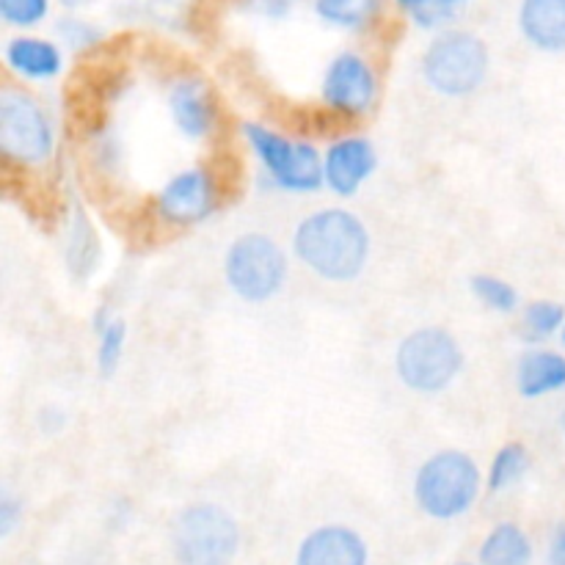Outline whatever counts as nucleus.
Masks as SVG:
<instances>
[{
    "label": "nucleus",
    "mask_w": 565,
    "mask_h": 565,
    "mask_svg": "<svg viewBox=\"0 0 565 565\" xmlns=\"http://www.w3.org/2000/svg\"><path fill=\"white\" fill-rule=\"evenodd\" d=\"M373 237L367 224L345 207H323L298 221L292 232V254L318 279L348 285L359 279L370 263Z\"/></svg>",
    "instance_id": "obj_1"
},
{
    "label": "nucleus",
    "mask_w": 565,
    "mask_h": 565,
    "mask_svg": "<svg viewBox=\"0 0 565 565\" xmlns=\"http://www.w3.org/2000/svg\"><path fill=\"white\" fill-rule=\"evenodd\" d=\"M483 489L478 461L463 450H439L419 463L414 475V502L425 516L452 522L472 511Z\"/></svg>",
    "instance_id": "obj_2"
},
{
    "label": "nucleus",
    "mask_w": 565,
    "mask_h": 565,
    "mask_svg": "<svg viewBox=\"0 0 565 565\" xmlns=\"http://www.w3.org/2000/svg\"><path fill=\"white\" fill-rule=\"evenodd\" d=\"M463 348L456 334L441 326L414 329L397 342L395 373L408 392L441 395L463 373Z\"/></svg>",
    "instance_id": "obj_3"
},
{
    "label": "nucleus",
    "mask_w": 565,
    "mask_h": 565,
    "mask_svg": "<svg viewBox=\"0 0 565 565\" xmlns=\"http://www.w3.org/2000/svg\"><path fill=\"white\" fill-rule=\"evenodd\" d=\"M290 274L287 252L263 232L235 237L224 254V281L243 303H268L285 287Z\"/></svg>",
    "instance_id": "obj_4"
},
{
    "label": "nucleus",
    "mask_w": 565,
    "mask_h": 565,
    "mask_svg": "<svg viewBox=\"0 0 565 565\" xmlns=\"http://www.w3.org/2000/svg\"><path fill=\"white\" fill-rule=\"evenodd\" d=\"M491 55L480 36L469 31H441L425 47L423 81L441 97L461 99L478 92L489 77Z\"/></svg>",
    "instance_id": "obj_5"
},
{
    "label": "nucleus",
    "mask_w": 565,
    "mask_h": 565,
    "mask_svg": "<svg viewBox=\"0 0 565 565\" xmlns=\"http://www.w3.org/2000/svg\"><path fill=\"white\" fill-rule=\"evenodd\" d=\"M241 550V527L213 502H196L177 513L171 552L177 565H232Z\"/></svg>",
    "instance_id": "obj_6"
},
{
    "label": "nucleus",
    "mask_w": 565,
    "mask_h": 565,
    "mask_svg": "<svg viewBox=\"0 0 565 565\" xmlns=\"http://www.w3.org/2000/svg\"><path fill=\"white\" fill-rule=\"evenodd\" d=\"M243 136L279 191L315 193L326 188L323 154L312 143L292 141L263 125H243Z\"/></svg>",
    "instance_id": "obj_7"
},
{
    "label": "nucleus",
    "mask_w": 565,
    "mask_h": 565,
    "mask_svg": "<svg viewBox=\"0 0 565 565\" xmlns=\"http://www.w3.org/2000/svg\"><path fill=\"white\" fill-rule=\"evenodd\" d=\"M0 152L20 166H44L55 152V130L36 97L20 88L0 92Z\"/></svg>",
    "instance_id": "obj_8"
},
{
    "label": "nucleus",
    "mask_w": 565,
    "mask_h": 565,
    "mask_svg": "<svg viewBox=\"0 0 565 565\" xmlns=\"http://www.w3.org/2000/svg\"><path fill=\"white\" fill-rule=\"evenodd\" d=\"M320 97L329 110L340 116H356L367 114L379 97V77L370 66L367 58H362L353 50L334 55L323 72V83H320Z\"/></svg>",
    "instance_id": "obj_9"
},
{
    "label": "nucleus",
    "mask_w": 565,
    "mask_h": 565,
    "mask_svg": "<svg viewBox=\"0 0 565 565\" xmlns=\"http://www.w3.org/2000/svg\"><path fill=\"white\" fill-rule=\"evenodd\" d=\"M215 204H218V185H215L213 171L202 169V166L177 171L154 199L158 215L171 226L199 224L213 213Z\"/></svg>",
    "instance_id": "obj_10"
},
{
    "label": "nucleus",
    "mask_w": 565,
    "mask_h": 565,
    "mask_svg": "<svg viewBox=\"0 0 565 565\" xmlns=\"http://www.w3.org/2000/svg\"><path fill=\"white\" fill-rule=\"evenodd\" d=\"M379 169L375 147L362 136H348L331 143L323 154L326 188L334 196L351 199L362 191L364 182Z\"/></svg>",
    "instance_id": "obj_11"
},
{
    "label": "nucleus",
    "mask_w": 565,
    "mask_h": 565,
    "mask_svg": "<svg viewBox=\"0 0 565 565\" xmlns=\"http://www.w3.org/2000/svg\"><path fill=\"white\" fill-rule=\"evenodd\" d=\"M169 116L174 121L177 132L188 141H204L213 136L215 121H218V110H215L213 92L202 77H177L169 88Z\"/></svg>",
    "instance_id": "obj_12"
},
{
    "label": "nucleus",
    "mask_w": 565,
    "mask_h": 565,
    "mask_svg": "<svg viewBox=\"0 0 565 565\" xmlns=\"http://www.w3.org/2000/svg\"><path fill=\"white\" fill-rule=\"evenodd\" d=\"M370 552L362 535L345 524H323L301 541L296 565H367Z\"/></svg>",
    "instance_id": "obj_13"
},
{
    "label": "nucleus",
    "mask_w": 565,
    "mask_h": 565,
    "mask_svg": "<svg viewBox=\"0 0 565 565\" xmlns=\"http://www.w3.org/2000/svg\"><path fill=\"white\" fill-rule=\"evenodd\" d=\"M519 33L541 53H565V0H522Z\"/></svg>",
    "instance_id": "obj_14"
},
{
    "label": "nucleus",
    "mask_w": 565,
    "mask_h": 565,
    "mask_svg": "<svg viewBox=\"0 0 565 565\" xmlns=\"http://www.w3.org/2000/svg\"><path fill=\"white\" fill-rule=\"evenodd\" d=\"M6 66L22 81H53L64 70V53L42 36H14L3 50Z\"/></svg>",
    "instance_id": "obj_15"
},
{
    "label": "nucleus",
    "mask_w": 565,
    "mask_h": 565,
    "mask_svg": "<svg viewBox=\"0 0 565 565\" xmlns=\"http://www.w3.org/2000/svg\"><path fill=\"white\" fill-rule=\"evenodd\" d=\"M516 390L524 401H541L565 390V356L557 351H527L516 364Z\"/></svg>",
    "instance_id": "obj_16"
},
{
    "label": "nucleus",
    "mask_w": 565,
    "mask_h": 565,
    "mask_svg": "<svg viewBox=\"0 0 565 565\" xmlns=\"http://www.w3.org/2000/svg\"><path fill=\"white\" fill-rule=\"evenodd\" d=\"M478 557L483 565H530L533 541L519 524L502 522L480 544Z\"/></svg>",
    "instance_id": "obj_17"
},
{
    "label": "nucleus",
    "mask_w": 565,
    "mask_h": 565,
    "mask_svg": "<svg viewBox=\"0 0 565 565\" xmlns=\"http://www.w3.org/2000/svg\"><path fill=\"white\" fill-rule=\"evenodd\" d=\"M533 467V456H530L527 447L522 441H508L500 450L494 452L489 467V478H486V486L489 491L500 494V491L513 489L516 483H522L524 475Z\"/></svg>",
    "instance_id": "obj_18"
},
{
    "label": "nucleus",
    "mask_w": 565,
    "mask_h": 565,
    "mask_svg": "<svg viewBox=\"0 0 565 565\" xmlns=\"http://www.w3.org/2000/svg\"><path fill=\"white\" fill-rule=\"evenodd\" d=\"M381 0H315V14L326 25L342 28V31H362L375 20Z\"/></svg>",
    "instance_id": "obj_19"
},
{
    "label": "nucleus",
    "mask_w": 565,
    "mask_h": 565,
    "mask_svg": "<svg viewBox=\"0 0 565 565\" xmlns=\"http://www.w3.org/2000/svg\"><path fill=\"white\" fill-rule=\"evenodd\" d=\"M469 290H472V296L478 298L486 309H491V312L513 315L519 309V303H522L516 287H513L511 281L500 279V276L475 274L472 279H469Z\"/></svg>",
    "instance_id": "obj_20"
},
{
    "label": "nucleus",
    "mask_w": 565,
    "mask_h": 565,
    "mask_svg": "<svg viewBox=\"0 0 565 565\" xmlns=\"http://www.w3.org/2000/svg\"><path fill=\"white\" fill-rule=\"evenodd\" d=\"M522 326L524 334L530 340H550V337L561 334L565 326V307L561 301H550V298H539L530 301L522 309Z\"/></svg>",
    "instance_id": "obj_21"
},
{
    "label": "nucleus",
    "mask_w": 565,
    "mask_h": 565,
    "mask_svg": "<svg viewBox=\"0 0 565 565\" xmlns=\"http://www.w3.org/2000/svg\"><path fill=\"white\" fill-rule=\"evenodd\" d=\"M99 345H97V367L103 373V379H110V375L119 370L121 356H125L127 345V323L125 318H105L99 320L97 326Z\"/></svg>",
    "instance_id": "obj_22"
},
{
    "label": "nucleus",
    "mask_w": 565,
    "mask_h": 565,
    "mask_svg": "<svg viewBox=\"0 0 565 565\" xmlns=\"http://www.w3.org/2000/svg\"><path fill=\"white\" fill-rule=\"evenodd\" d=\"M50 14V0H0V17L14 28H33Z\"/></svg>",
    "instance_id": "obj_23"
},
{
    "label": "nucleus",
    "mask_w": 565,
    "mask_h": 565,
    "mask_svg": "<svg viewBox=\"0 0 565 565\" xmlns=\"http://www.w3.org/2000/svg\"><path fill=\"white\" fill-rule=\"evenodd\" d=\"M406 11H412L414 20L423 28H436L441 22L452 20L456 6L467 3V0H397Z\"/></svg>",
    "instance_id": "obj_24"
},
{
    "label": "nucleus",
    "mask_w": 565,
    "mask_h": 565,
    "mask_svg": "<svg viewBox=\"0 0 565 565\" xmlns=\"http://www.w3.org/2000/svg\"><path fill=\"white\" fill-rule=\"evenodd\" d=\"M66 259H70V265L83 263L86 268L88 263L97 259V241H94L92 226L86 224V218H83L81 213H77L75 224H72L70 230V248H66Z\"/></svg>",
    "instance_id": "obj_25"
},
{
    "label": "nucleus",
    "mask_w": 565,
    "mask_h": 565,
    "mask_svg": "<svg viewBox=\"0 0 565 565\" xmlns=\"http://www.w3.org/2000/svg\"><path fill=\"white\" fill-rule=\"evenodd\" d=\"M58 31L64 33V39L72 44V47H92V44L99 39L97 28L88 25V22H81V20L61 22Z\"/></svg>",
    "instance_id": "obj_26"
},
{
    "label": "nucleus",
    "mask_w": 565,
    "mask_h": 565,
    "mask_svg": "<svg viewBox=\"0 0 565 565\" xmlns=\"http://www.w3.org/2000/svg\"><path fill=\"white\" fill-rule=\"evenodd\" d=\"M298 0H246V6L252 11H257V14L263 17H285L290 14L292 6H296Z\"/></svg>",
    "instance_id": "obj_27"
},
{
    "label": "nucleus",
    "mask_w": 565,
    "mask_h": 565,
    "mask_svg": "<svg viewBox=\"0 0 565 565\" xmlns=\"http://www.w3.org/2000/svg\"><path fill=\"white\" fill-rule=\"evenodd\" d=\"M546 563L550 565H565V522L555 527L550 539V550H546Z\"/></svg>",
    "instance_id": "obj_28"
},
{
    "label": "nucleus",
    "mask_w": 565,
    "mask_h": 565,
    "mask_svg": "<svg viewBox=\"0 0 565 565\" xmlns=\"http://www.w3.org/2000/svg\"><path fill=\"white\" fill-rule=\"evenodd\" d=\"M17 519H20V505L9 494H3V500H0V535H9Z\"/></svg>",
    "instance_id": "obj_29"
},
{
    "label": "nucleus",
    "mask_w": 565,
    "mask_h": 565,
    "mask_svg": "<svg viewBox=\"0 0 565 565\" xmlns=\"http://www.w3.org/2000/svg\"><path fill=\"white\" fill-rule=\"evenodd\" d=\"M561 428H563V436H565V408H563V414H561Z\"/></svg>",
    "instance_id": "obj_30"
},
{
    "label": "nucleus",
    "mask_w": 565,
    "mask_h": 565,
    "mask_svg": "<svg viewBox=\"0 0 565 565\" xmlns=\"http://www.w3.org/2000/svg\"><path fill=\"white\" fill-rule=\"evenodd\" d=\"M561 340H563V345H565V326H563V331H561Z\"/></svg>",
    "instance_id": "obj_31"
},
{
    "label": "nucleus",
    "mask_w": 565,
    "mask_h": 565,
    "mask_svg": "<svg viewBox=\"0 0 565 565\" xmlns=\"http://www.w3.org/2000/svg\"><path fill=\"white\" fill-rule=\"evenodd\" d=\"M461 565H472V563H461ZM480 565H483V563H480Z\"/></svg>",
    "instance_id": "obj_32"
}]
</instances>
